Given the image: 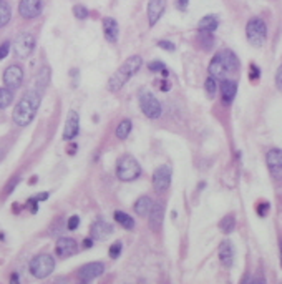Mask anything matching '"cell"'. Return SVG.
I'll list each match as a JSON object with an SVG mask.
<instances>
[{
	"label": "cell",
	"instance_id": "d4e9b609",
	"mask_svg": "<svg viewBox=\"0 0 282 284\" xmlns=\"http://www.w3.org/2000/svg\"><path fill=\"white\" fill-rule=\"evenodd\" d=\"M115 219L120 226H123L125 229H133L135 228V219L130 214L123 213V211H115Z\"/></svg>",
	"mask_w": 282,
	"mask_h": 284
},
{
	"label": "cell",
	"instance_id": "ffe728a7",
	"mask_svg": "<svg viewBox=\"0 0 282 284\" xmlns=\"http://www.w3.org/2000/svg\"><path fill=\"white\" fill-rule=\"evenodd\" d=\"M217 55H219V59L222 60V64H224V67L229 73H236V71L239 70V59H237L232 50H229V49L221 50Z\"/></svg>",
	"mask_w": 282,
	"mask_h": 284
},
{
	"label": "cell",
	"instance_id": "ba28073f",
	"mask_svg": "<svg viewBox=\"0 0 282 284\" xmlns=\"http://www.w3.org/2000/svg\"><path fill=\"white\" fill-rule=\"evenodd\" d=\"M171 176H173V171H171V166L169 165H163L156 168V171L153 173V188L156 193H163L166 191L169 185H171Z\"/></svg>",
	"mask_w": 282,
	"mask_h": 284
},
{
	"label": "cell",
	"instance_id": "5bb4252c",
	"mask_svg": "<svg viewBox=\"0 0 282 284\" xmlns=\"http://www.w3.org/2000/svg\"><path fill=\"white\" fill-rule=\"evenodd\" d=\"M164 8H166V0H148L146 15H148L149 27L156 25L158 20L164 13Z\"/></svg>",
	"mask_w": 282,
	"mask_h": 284
},
{
	"label": "cell",
	"instance_id": "74e56055",
	"mask_svg": "<svg viewBox=\"0 0 282 284\" xmlns=\"http://www.w3.org/2000/svg\"><path fill=\"white\" fill-rule=\"evenodd\" d=\"M276 85L277 88H279L282 91V65L277 69V73H276Z\"/></svg>",
	"mask_w": 282,
	"mask_h": 284
},
{
	"label": "cell",
	"instance_id": "cb8c5ba5",
	"mask_svg": "<svg viewBox=\"0 0 282 284\" xmlns=\"http://www.w3.org/2000/svg\"><path fill=\"white\" fill-rule=\"evenodd\" d=\"M151 206H153L151 198L141 196V198L136 200V203H135V213L138 216H146L149 213V210H151Z\"/></svg>",
	"mask_w": 282,
	"mask_h": 284
},
{
	"label": "cell",
	"instance_id": "83f0119b",
	"mask_svg": "<svg viewBox=\"0 0 282 284\" xmlns=\"http://www.w3.org/2000/svg\"><path fill=\"white\" fill-rule=\"evenodd\" d=\"M13 102V91L7 86H2L0 88V110L7 108L8 105Z\"/></svg>",
	"mask_w": 282,
	"mask_h": 284
},
{
	"label": "cell",
	"instance_id": "3957f363",
	"mask_svg": "<svg viewBox=\"0 0 282 284\" xmlns=\"http://www.w3.org/2000/svg\"><path fill=\"white\" fill-rule=\"evenodd\" d=\"M141 175V166L135 156L123 155L116 163V176L121 181H133Z\"/></svg>",
	"mask_w": 282,
	"mask_h": 284
},
{
	"label": "cell",
	"instance_id": "5b68a950",
	"mask_svg": "<svg viewBox=\"0 0 282 284\" xmlns=\"http://www.w3.org/2000/svg\"><path fill=\"white\" fill-rule=\"evenodd\" d=\"M30 269L32 276H35L37 279H43L47 276H50L55 269V259H53L50 254H38L30 261Z\"/></svg>",
	"mask_w": 282,
	"mask_h": 284
},
{
	"label": "cell",
	"instance_id": "8d00e7d4",
	"mask_svg": "<svg viewBox=\"0 0 282 284\" xmlns=\"http://www.w3.org/2000/svg\"><path fill=\"white\" fill-rule=\"evenodd\" d=\"M269 203H259L257 205V214L259 216H266L267 214V211H269Z\"/></svg>",
	"mask_w": 282,
	"mask_h": 284
},
{
	"label": "cell",
	"instance_id": "ee69618b",
	"mask_svg": "<svg viewBox=\"0 0 282 284\" xmlns=\"http://www.w3.org/2000/svg\"><path fill=\"white\" fill-rule=\"evenodd\" d=\"M18 281V276H17V274H13V276H12V283H17Z\"/></svg>",
	"mask_w": 282,
	"mask_h": 284
},
{
	"label": "cell",
	"instance_id": "b9f144b4",
	"mask_svg": "<svg viewBox=\"0 0 282 284\" xmlns=\"http://www.w3.org/2000/svg\"><path fill=\"white\" fill-rule=\"evenodd\" d=\"M91 246H93V239H91V238H86L85 241H83V248L88 249V248H91Z\"/></svg>",
	"mask_w": 282,
	"mask_h": 284
},
{
	"label": "cell",
	"instance_id": "1f68e13d",
	"mask_svg": "<svg viewBox=\"0 0 282 284\" xmlns=\"http://www.w3.org/2000/svg\"><path fill=\"white\" fill-rule=\"evenodd\" d=\"M121 249H123V243H121V241H115L110 246V256L111 258H118L120 253H121Z\"/></svg>",
	"mask_w": 282,
	"mask_h": 284
},
{
	"label": "cell",
	"instance_id": "2e32d148",
	"mask_svg": "<svg viewBox=\"0 0 282 284\" xmlns=\"http://www.w3.org/2000/svg\"><path fill=\"white\" fill-rule=\"evenodd\" d=\"M110 234H113V226L110 223H105V221H96V223L91 224L90 229V236L93 241H103V239L108 238Z\"/></svg>",
	"mask_w": 282,
	"mask_h": 284
},
{
	"label": "cell",
	"instance_id": "f35d334b",
	"mask_svg": "<svg viewBox=\"0 0 282 284\" xmlns=\"http://www.w3.org/2000/svg\"><path fill=\"white\" fill-rule=\"evenodd\" d=\"M259 75H261V73H259V67L252 64V65H251V73H249L251 80H257V78H259Z\"/></svg>",
	"mask_w": 282,
	"mask_h": 284
},
{
	"label": "cell",
	"instance_id": "d6986e66",
	"mask_svg": "<svg viewBox=\"0 0 282 284\" xmlns=\"http://www.w3.org/2000/svg\"><path fill=\"white\" fill-rule=\"evenodd\" d=\"M209 75L212 76V78L216 80H226V76L229 75V71L222 64V60L219 59V55H214L211 60V64H209Z\"/></svg>",
	"mask_w": 282,
	"mask_h": 284
},
{
	"label": "cell",
	"instance_id": "e575fe53",
	"mask_svg": "<svg viewBox=\"0 0 282 284\" xmlns=\"http://www.w3.org/2000/svg\"><path fill=\"white\" fill-rule=\"evenodd\" d=\"M158 47H159V49H163V50H168V52H174V49H176V47H174V43L168 42V40L158 42Z\"/></svg>",
	"mask_w": 282,
	"mask_h": 284
},
{
	"label": "cell",
	"instance_id": "6da1fadb",
	"mask_svg": "<svg viewBox=\"0 0 282 284\" xmlns=\"http://www.w3.org/2000/svg\"><path fill=\"white\" fill-rule=\"evenodd\" d=\"M40 102H42L40 91H35V90L27 91L20 102L17 103V107L13 108V113H12L13 123L18 125V127H27V125H30L32 120L35 118V113L38 107H40Z\"/></svg>",
	"mask_w": 282,
	"mask_h": 284
},
{
	"label": "cell",
	"instance_id": "7402d4cb",
	"mask_svg": "<svg viewBox=\"0 0 282 284\" xmlns=\"http://www.w3.org/2000/svg\"><path fill=\"white\" fill-rule=\"evenodd\" d=\"M219 25V22H217V17L216 15H206L203 17L201 20L198 23V30L201 33H212Z\"/></svg>",
	"mask_w": 282,
	"mask_h": 284
},
{
	"label": "cell",
	"instance_id": "60d3db41",
	"mask_svg": "<svg viewBox=\"0 0 282 284\" xmlns=\"http://www.w3.org/2000/svg\"><path fill=\"white\" fill-rule=\"evenodd\" d=\"M176 5L179 10H186L189 5V0H176Z\"/></svg>",
	"mask_w": 282,
	"mask_h": 284
},
{
	"label": "cell",
	"instance_id": "f546056e",
	"mask_svg": "<svg viewBox=\"0 0 282 284\" xmlns=\"http://www.w3.org/2000/svg\"><path fill=\"white\" fill-rule=\"evenodd\" d=\"M204 88H206V93L208 97H214L216 91H217V83H216V78H212V76H209L206 80V83H204Z\"/></svg>",
	"mask_w": 282,
	"mask_h": 284
},
{
	"label": "cell",
	"instance_id": "8992f818",
	"mask_svg": "<svg viewBox=\"0 0 282 284\" xmlns=\"http://www.w3.org/2000/svg\"><path fill=\"white\" fill-rule=\"evenodd\" d=\"M140 107H141V112L146 115L148 118L151 120H156L161 117V103L158 102V98L154 97L153 93H148V91H144V93H141L140 97Z\"/></svg>",
	"mask_w": 282,
	"mask_h": 284
},
{
	"label": "cell",
	"instance_id": "ac0fdd59",
	"mask_svg": "<svg viewBox=\"0 0 282 284\" xmlns=\"http://www.w3.org/2000/svg\"><path fill=\"white\" fill-rule=\"evenodd\" d=\"M103 33H105L106 42H110V43L118 42L120 27H118V23H116L115 18H111V17H105L103 18Z\"/></svg>",
	"mask_w": 282,
	"mask_h": 284
},
{
	"label": "cell",
	"instance_id": "44dd1931",
	"mask_svg": "<svg viewBox=\"0 0 282 284\" xmlns=\"http://www.w3.org/2000/svg\"><path fill=\"white\" fill-rule=\"evenodd\" d=\"M219 259L222 263V266L231 268L232 261H234V248H232L231 241H222L219 246Z\"/></svg>",
	"mask_w": 282,
	"mask_h": 284
},
{
	"label": "cell",
	"instance_id": "e0dca14e",
	"mask_svg": "<svg viewBox=\"0 0 282 284\" xmlns=\"http://www.w3.org/2000/svg\"><path fill=\"white\" fill-rule=\"evenodd\" d=\"M149 228H151L153 231H159L163 226V216H164V206L163 203H159V201H156V203H153L151 210H149Z\"/></svg>",
	"mask_w": 282,
	"mask_h": 284
},
{
	"label": "cell",
	"instance_id": "d590c367",
	"mask_svg": "<svg viewBox=\"0 0 282 284\" xmlns=\"http://www.w3.org/2000/svg\"><path fill=\"white\" fill-rule=\"evenodd\" d=\"M78 224H80V218H78V216H71V218L70 219H68V229H70V231H75L76 228H78Z\"/></svg>",
	"mask_w": 282,
	"mask_h": 284
},
{
	"label": "cell",
	"instance_id": "4fadbf2b",
	"mask_svg": "<svg viewBox=\"0 0 282 284\" xmlns=\"http://www.w3.org/2000/svg\"><path fill=\"white\" fill-rule=\"evenodd\" d=\"M103 271H105V264L103 263H88V264H85V266L80 268L78 278L83 283H90V281H93V279H96L98 276H101Z\"/></svg>",
	"mask_w": 282,
	"mask_h": 284
},
{
	"label": "cell",
	"instance_id": "7bdbcfd3",
	"mask_svg": "<svg viewBox=\"0 0 282 284\" xmlns=\"http://www.w3.org/2000/svg\"><path fill=\"white\" fill-rule=\"evenodd\" d=\"M161 90H164V91L169 90V83H168V81H163V83H161Z\"/></svg>",
	"mask_w": 282,
	"mask_h": 284
},
{
	"label": "cell",
	"instance_id": "603a6c76",
	"mask_svg": "<svg viewBox=\"0 0 282 284\" xmlns=\"http://www.w3.org/2000/svg\"><path fill=\"white\" fill-rule=\"evenodd\" d=\"M221 91H222V100H224V103H231L232 98H234L237 93V83L232 80H222Z\"/></svg>",
	"mask_w": 282,
	"mask_h": 284
},
{
	"label": "cell",
	"instance_id": "4316f807",
	"mask_svg": "<svg viewBox=\"0 0 282 284\" xmlns=\"http://www.w3.org/2000/svg\"><path fill=\"white\" fill-rule=\"evenodd\" d=\"M236 228V218H234V214H227L224 216L221 221H219V229L222 231V233H226V234H229L232 233Z\"/></svg>",
	"mask_w": 282,
	"mask_h": 284
},
{
	"label": "cell",
	"instance_id": "52a82bcc",
	"mask_svg": "<svg viewBox=\"0 0 282 284\" xmlns=\"http://www.w3.org/2000/svg\"><path fill=\"white\" fill-rule=\"evenodd\" d=\"M33 49H35V37L30 32L20 33L15 43H13V52H15V57H18V59H28Z\"/></svg>",
	"mask_w": 282,
	"mask_h": 284
},
{
	"label": "cell",
	"instance_id": "484cf974",
	"mask_svg": "<svg viewBox=\"0 0 282 284\" xmlns=\"http://www.w3.org/2000/svg\"><path fill=\"white\" fill-rule=\"evenodd\" d=\"M12 18V8L5 2V0H0V28L5 27Z\"/></svg>",
	"mask_w": 282,
	"mask_h": 284
},
{
	"label": "cell",
	"instance_id": "836d02e7",
	"mask_svg": "<svg viewBox=\"0 0 282 284\" xmlns=\"http://www.w3.org/2000/svg\"><path fill=\"white\" fill-rule=\"evenodd\" d=\"M148 69L151 70V71H163L164 69H166V67H164L163 62H156V60H154V62H151V64L148 65Z\"/></svg>",
	"mask_w": 282,
	"mask_h": 284
},
{
	"label": "cell",
	"instance_id": "4dcf8cb0",
	"mask_svg": "<svg viewBox=\"0 0 282 284\" xmlns=\"http://www.w3.org/2000/svg\"><path fill=\"white\" fill-rule=\"evenodd\" d=\"M73 15L78 18V20H85V18H88L90 15V12H88V8H86L85 5H75L73 7Z\"/></svg>",
	"mask_w": 282,
	"mask_h": 284
},
{
	"label": "cell",
	"instance_id": "30bf717a",
	"mask_svg": "<svg viewBox=\"0 0 282 284\" xmlns=\"http://www.w3.org/2000/svg\"><path fill=\"white\" fill-rule=\"evenodd\" d=\"M266 161H267V168H269L271 175L274 176L277 181H282V150L274 148V150L267 151Z\"/></svg>",
	"mask_w": 282,
	"mask_h": 284
},
{
	"label": "cell",
	"instance_id": "7c38bea8",
	"mask_svg": "<svg viewBox=\"0 0 282 284\" xmlns=\"http://www.w3.org/2000/svg\"><path fill=\"white\" fill-rule=\"evenodd\" d=\"M80 130V117L75 110H70L67 115V122H65V130H63V140L70 142L78 135Z\"/></svg>",
	"mask_w": 282,
	"mask_h": 284
},
{
	"label": "cell",
	"instance_id": "f1b7e54d",
	"mask_svg": "<svg viewBox=\"0 0 282 284\" xmlns=\"http://www.w3.org/2000/svg\"><path fill=\"white\" fill-rule=\"evenodd\" d=\"M130 132H131V122L130 120H121L118 128H116V137H118L120 140H126Z\"/></svg>",
	"mask_w": 282,
	"mask_h": 284
},
{
	"label": "cell",
	"instance_id": "f6af8a7d",
	"mask_svg": "<svg viewBox=\"0 0 282 284\" xmlns=\"http://www.w3.org/2000/svg\"><path fill=\"white\" fill-rule=\"evenodd\" d=\"M281 266H282V241H281Z\"/></svg>",
	"mask_w": 282,
	"mask_h": 284
},
{
	"label": "cell",
	"instance_id": "d6a6232c",
	"mask_svg": "<svg viewBox=\"0 0 282 284\" xmlns=\"http://www.w3.org/2000/svg\"><path fill=\"white\" fill-rule=\"evenodd\" d=\"M8 52H10V42H3L2 45H0V60L5 59Z\"/></svg>",
	"mask_w": 282,
	"mask_h": 284
},
{
	"label": "cell",
	"instance_id": "9c48e42d",
	"mask_svg": "<svg viewBox=\"0 0 282 284\" xmlns=\"http://www.w3.org/2000/svg\"><path fill=\"white\" fill-rule=\"evenodd\" d=\"M43 10V0H20L18 3V13L22 18L32 20V18L38 17Z\"/></svg>",
	"mask_w": 282,
	"mask_h": 284
},
{
	"label": "cell",
	"instance_id": "8fae6325",
	"mask_svg": "<svg viewBox=\"0 0 282 284\" xmlns=\"http://www.w3.org/2000/svg\"><path fill=\"white\" fill-rule=\"evenodd\" d=\"M23 81V70L22 67L18 65H10L7 67L5 71H3V83H5L7 88L15 90L22 85Z\"/></svg>",
	"mask_w": 282,
	"mask_h": 284
},
{
	"label": "cell",
	"instance_id": "9a60e30c",
	"mask_svg": "<svg viewBox=\"0 0 282 284\" xmlns=\"http://www.w3.org/2000/svg\"><path fill=\"white\" fill-rule=\"evenodd\" d=\"M78 251V244L71 238H60L55 244V253L58 258H68L73 256Z\"/></svg>",
	"mask_w": 282,
	"mask_h": 284
},
{
	"label": "cell",
	"instance_id": "7a4b0ae2",
	"mask_svg": "<svg viewBox=\"0 0 282 284\" xmlns=\"http://www.w3.org/2000/svg\"><path fill=\"white\" fill-rule=\"evenodd\" d=\"M141 65H143V60H141L140 55H133V57H130V59H126L125 64L121 65L120 69L113 73V76L110 78L108 90L113 91V93L120 91L121 88H123V85L128 83V80L131 78V76L138 73Z\"/></svg>",
	"mask_w": 282,
	"mask_h": 284
},
{
	"label": "cell",
	"instance_id": "277c9868",
	"mask_svg": "<svg viewBox=\"0 0 282 284\" xmlns=\"http://www.w3.org/2000/svg\"><path fill=\"white\" fill-rule=\"evenodd\" d=\"M246 37L252 47H262L267 38V27L262 18L254 17L246 25Z\"/></svg>",
	"mask_w": 282,
	"mask_h": 284
},
{
	"label": "cell",
	"instance_id": "ab89813d",
	"mask_svg": "<svg viewBox=\"0 0 282 284\" xmlns=\"http://www.w3.org/2000/svg\"><path fill=\"white\" fill-rule=\"evenodd\" d=\"M17 183H18V178L15 176V178H13V180L10 181V185H7V188H5V195H10V193H12V190H13V188H15Z\"/></svg>",
	"mask_w": 282,
	"mask_h": 284
}]
</instances>
